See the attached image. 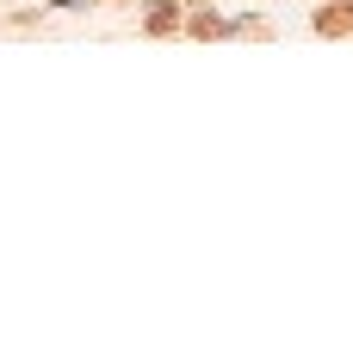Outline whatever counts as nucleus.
Segmentation results:
<instances>
[{"label":"nucleus","instance_id":"obj_1","mask_svg":"<svg viewBox=\"0 0 353 353\" xmlns=\"http://www.w3.org/2000/svg\"><path fill=\"white\" fill-rule=\"evenodd\" d=\"M180 37H192V43H223V37H236V19L217 12V6H205V0H186V31H180Z\"/></svg>","mask_w":353,"mask_h":353},{"label":"nucleus","instance_id":"obj_2","mask_svg":"<svg viewBox=\"0 0 353 353\" xmlns=\"http://www.w3.org/2000/svg\"><path fill=\"white\" fill-rule=\"evenodd\" d=\"M143 37H180L186 31V0H143Z\"/></svg>","mask_w":353,"mask_h":353},{"label":"nucleus","instance_id":"obj_3","mask_svg":"<svg viewBox=\"0 0 353 353\" xmlns=\"http://www.w3.org/2000/svg\"><path fill=\"white\" fill-rule=\"evenodd\" d=\"M323 37H347L353 31V12H335V6H316V19H310Z\"/></svg>","mask_w":353,"mask_h":353},{"label":"nucleus","instance_id":"obj_4","mask_svg":"<svg viewBox=\"0 0 353 353\" xmlns=\"http://www.w3.org/2000/svg\"><path fill=\"white\" fill-rule=\"evenodd\" d=\"M236 37H273V25H267L261 12H242V19H236Z\"/></svg>","mask_w":353,"mask_h":353},{"label":"nucleus","instance_id":"obj_5","mask_svg":"<svg viewBox=\"0 0 353 353\" xmlns=\"http://www.w3.org/2000/svg\"><path fill=\"white\" fill-rule=\"evenodd\" d=\"M87 6H99V0H50V12H87Z\"/></svg>","mask_w":353,"mask_h":353},{"label":"nucleus","instance_id":"obj_6","mask_svg":"<svg viewBox=\"0 0 353 353\" xmlns=\"http://www.w3.org/2000/svg\"><path fill=\"white\" fill-rule=\"evenodd\" d=\"M323 6H335V12H353V0H323Z\"/></svg>","mask_w":353,"mask_h":353}]
</instances>
